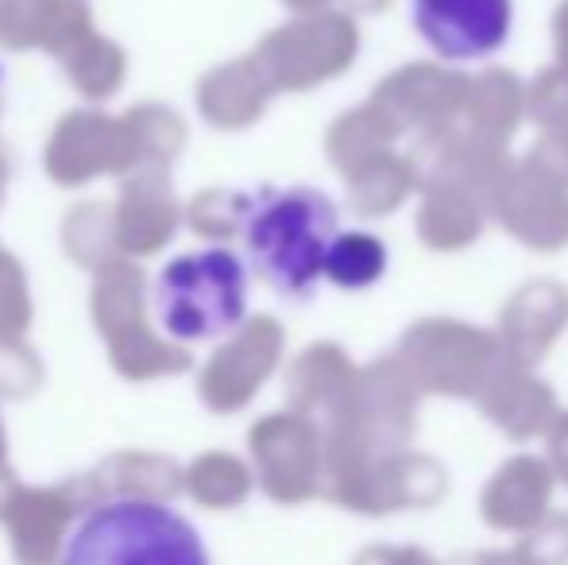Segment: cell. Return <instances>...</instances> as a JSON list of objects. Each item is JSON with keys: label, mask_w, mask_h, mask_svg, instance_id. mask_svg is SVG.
I'll list each match as a JSON object with an SVG mask.
<instances>
[{"label": "cell", "mask_w": 568, "mask_h": 565, "mask_svg": "<svg viewBox=\"0 0 568 565\" xmlns=\"http://www.w3.org/2000/svg\"><path fill=\"white\" fill-rule=\"evenodd\" d=\"M341 213L314 186H263L240 205L244 260L275 294L294 302L314 299L337 244Z\"/></svg>", "instance_id": "cell-1"}, {"label": "cell", "mask_w": 568, "mask_h": 565, "mask_svg": "<svg viewBox=\"0 0 568 565\" xmlns=\"http://www.w3.org/2000/svg\"><path fill=\"white\" fill-rule=\"evenodd\" d=\"M390 252L387 244L375 233L364 229H344L329 252V264H325V283L341 286V291H367L387 275Z\"/></svg>", "instance_id": "cell-5"}, {"label": "cell", "mask_w": 568, "mask_h": 565, "mask_svg": "<svg viewBox=\"0 0 568 565\" xmlns=\"http://www.w3.org/2000/svg\"><path fill=\"white\" fill-rule=\"evenodd\" d=\"M62 565H213L205 538L174 507L143 496L101 500L74 519Z\"/></svg>", "instance_id": "cell-3"}, {"label": "cell", "mask_w": 568, "mask_h": 565, "mask_svg": "<svg viewBox=\"0 0 568 565\" xmlns=\"http://www.w3.org/2000/svg\"><path fill=\"white\" fill-rule=\"evenodd\" d=\"M410 20L445 62H484L510 43L515 0H410Z\"/></svg>", "instance_id": "cell-4"}, {"label": "cell", "mask_w": 568, "mask_h": 565, "mask_svg": "<svg viewBox=\"0 0 568 565\" xmlns=\"http://www.w3.org/2000/svg\"><path fill=\"white\" fill-rule=\"evenodd\" d=\"M252 268L236 249L202 244L171 256L151 280V317L179 345H210L247 322Z\"/></svg>", "instance_id": "cell-2"}, {"label": "cell", "mask_w": 568, "mask_h": 565, "mask_svg": "<svg viewBox=\"0 0 568 565\" xmlns=\"http://www.w3.org/2000/svg\"><path fill=\"white\" fill-rule=\"evenodd\" d=\"M0 82H4V62H0Z\"/></svg>", "instance_id": "cell-6"}]
</instances>
